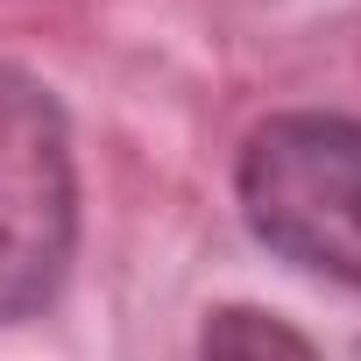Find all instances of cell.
Segmentation results:
<instances>
[{
	"label": "cell",
	"mask_w": 361,
	"mask_h": 361,
	"mask_svg": "<svg viewBox=\"0 0 361 361\" xmlns=\"http://www.w3.org/2000/svg\"><path fill=\"white\" fill-rule=\"evenodd\" d=\"M241 220L283 262L361 290V121L347 114H276L248 135Z\"/></svg>",
	"instance_id": "1"
},
{
	"label": "cell",
	"mask_w": 361,
	"mask_h": 361,
	"mask_svg": "<svg viewBox=\"0 0 361 361\" xmlns=\"http://www.w3.org/2000/svg\"><path fill=\"white\" fill-rule=\"evenodd\" d=\"M199 361H319V347L262 305H220L199 333Z\"/></svg>",
	"instance_id": "3"
},
{
	"label": "cell",
	"mask_w": 361,
	"mask_h": 361,
	"mask_svg": "<svg viewBox=\"0 0 361 361\" xmlns=\"http://www.w3.org/2000/svg\"><path fill=\"white\" fill-rule=\"evenodd\" d=\"M78 248L71 128L50 85L0 64V326L43 312Z\"/></svg>",
	"instance_id": "2"
}]
</instances>
